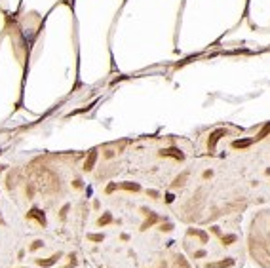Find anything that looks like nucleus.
<instances>
[{
	"mask_svg": "<svg viewBox=\"0 0 270 268\" xmlns=\"http://www.w3.org/2000/svg\"><path fill=\"white\" fill-rule=\"evenodd\" d=\"M6 268H89L80 243L53 232L27 230Z\"/></svg>",
	"mask_w": 270,
	"mask_h": 268,
	"instance_id": "nucleus-4",
	"label": "nucleus"
},
{
	"mask_svg": "<svg viewBox=\"0 0 270 268\" xmlns=\"http://www.w3.org/2000/svg\"><path fill=\"white\" fill-rule=\"evenodd\" d=\"M164 194L171 215L183 225L215 223L249 205V190L238 171L215 160L185 169Z\"/></svg>",
	"mask_w": 270,
	"mask_h": 268,
	"instance_id": "nucleus-2",
	"label": "nucleus"
},
{
	"mask_svg": "<svg viewBox=\"0 0 270 268\" xmlns=\"http://www.w3.org/2000/svg\"><path fill=\"white\" fill-rule=\"evenodd\" d=\"M188 144L183 141L139 144L131 152L130 167L135 177L169 188L171 183L185 171L183 165L188 160Z\"/></svg>",
	"mask_w": 270,
	"mask_h": 268,
	"instance_id": "nucleus-6",
	"label": "nucleus"
},
{
	"mask_svg": "<svg viewBox=\"0 0 270 268\" xmlns=\"http://www.w3.org/2000/svg\"><path fill=\"white\" fill-rule=\"evenodd\" d=\"M245 245L247 257L259 268H270V209L255 213L247 228Z\"/></svg>",
	"mask_w": 270,
	"mask_h": 268,
	"instance_id": "nucleus-8",
	"label": "nucleus"
},
{
	"mask_svg": "<svg viewBox=\"0 0 270 268\" xmlns=\"http://www.w3.org/2000/svg\"><path fill=\"white\" fill-rule=\"evenodd\" d=\"M139 268H194L186 255L175 245H167L164 249L152 251L141 259Z\"/></svg>",
	"mask_w": 270,
	"mask_h": 268,
	"instance_id": "nucleus-9",
	"label": "nucleus"
},
{
	"mask_svg": "<svg viewBox=\"0 0 270 268\" xmlns=\"http://www.w3.org/2000/svg\"><path fill=\"white\" fill-rule=\"evenodd\" d=\"M179 247L194 268H243L247 245L242 232V213L207 225H188Z\"/></svg>",
	"mask_w": 270,
	"mask_h": 268,
	"instance_id": "nucleus-3",
	"label": "nucleus"
},
{
	"mask_svg": "<svg viewBox=\"0 0 270 268\" xmlns=\"http://www.w3.org/2000/svg\"><path fill=\"white\" fill-rule=\"evenodd\" d=\"M118 196L95 202L88 215L82 249L89 266L139 268L143 257L173 245L175 223L166 194L139 196L137 185H118Z\"/></svg>",
	"mask_w": 270,
	"mask_h": 268,
	"instance_id": "nucleus-1",
	"label": "nucleus"
},
{
	"mask_svg": "<svg viewBox=\"0 0 270 268\" xmlns=\"http://www.w3.org/2000/svg\"><path fill=\"white\" fill-rule=\"evenodd\" d=\"M25 234V219L8 200L0 196V268H6L10 264Z\"/></svg>",
	"mask_w": 270,
	"mask_h": 268,
	"instance_id": "nucleus-7",
	"label": "nucleus"
},
{
	"mask_svg": "<svg viewBox=\"0 0 270 268\" xmlns=\"http://www.w3.org/2000/svg\"><path fill=\"white\" fill-rule=\"evenodd\" d=\"M89 268H114V266H89Z\"/></svg>",
	"mask_w": 270,
	"mask_h": 268,
	"instance_id": "nucleus-10",
	"label": "nucleus"
},
{
	"mask_svg": "<svg viewBox=\"0 0 270 268\" xmlns=\"http://www.w3.org/2000/svg\"><path fill=\"white\" fill-rule=\"evenodd\" d=\"M230 147L238 156L236 171L249 190V202H270V128L249 137H234Z\"/></svg>",
	"mask_w": 270,
	"mask_h": 268,
	"instance_id": "nucleus-5",
	"label": "nucleus"
}]
</instances>
